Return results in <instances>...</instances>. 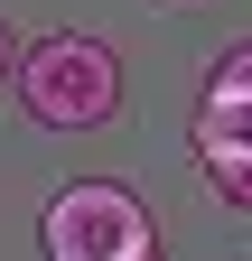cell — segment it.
I'll return each mask as SVG.
<instances>
[{"label": "cell", "instance_id": "1", "mask_svg": "<svg viewBox=\"0 0 252 261\" xmlns=\"http://www.w3.org/2000/svg\"><path fill=\"white\" fill-rule=\"evenodd\" d=\"M10 93H19V112L38 130H103L121 112V56L103 38H84V28H47V38L19 56Z\"/></svg>", "mask_w": 252, "mask_h": 261}, {"label": "cell", "instance_id": "2", "mask_svg": "<svg viewBox=\"0 0 252 261\" xmlns=\"http://www.w3.org/2000/svg\"><path fill=\"white\" fill-rule=\"evenodd\" d=\"M47 261H159L149 205L121 177H66L47 205Z\"/></svg>", "mask_w": 252, "mask_h": 261}, {"label": "cell", "instance_id": "3", "mask_svg": "<svg viewBox=\"0 0 252 261\" xmlns=\"http://www.w3.org/2000/svg\"><path fill=\"white\" fill-rule=\"evenodd\" d=\"M252 159V93H206L196 103V168Z\"/></svg>", "mask_w": 252, "mask_h": 261}, {"label": "cell", "instance_id": "4", "mask_svg": "<svg viewBox=\"0 0 252 261\" xmlns=\"http://www.w3.org/2000/svg\"><path fill=\"white\" fill-rule=\"evenodd\" d=\"M206 93H252V38H234L224 56H215V75H206Z\"/></svg>", "mask_w": 252, "mask_h": 261}, {"label": "cell", "instance_id": "5", "mask_svg": "<svg viewBox=\"0 0 252 261\" xmlns=\"http://www.w3.org/2000/svg\"><path fill=\"white\" fill-rule=\"evenodd\" d=\"M206 187L224 196V205H252V159H224V168H206Z\"/></svg>", "mask_w": 252, "mask_h": 261}, {"label": "cell", "instance_id": "6", "mask_svg": "<svg viewBox=\"0 0 252 261\" xmlns=\"http://www.w3.org/2000/svg\"><path fill=\"white\" fill-rule=\"evenodd\" d=\"M19 56H28V47L10 38V19H0V84H10V75H19Z\"/></svg>", "mask_w": 252, "mask_h": 261}]
</instances>
